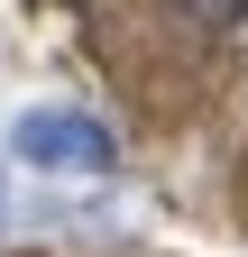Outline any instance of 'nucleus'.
<instances>
[{
  "label": "nucleus",
  "instance_id": "1",
  "mask_svg": "<svg viewBox=\"0 0 248 257\" xmlns=\"http://www.w3.org/2000/svg\"><path fill=\"white\" fill-rule=\"evenodd\" d=\"M10 156L37 166V175H110L119 166V138L92 110H74V101H37V110L10 119Z\"/></svg>",
  "mask_w": 248,
  "mask_h": 257
},
{
  "label": "nucleus",
  "instance_id": "2",
  "mask_svg": "<svg viewBox=\"0 0 248 257\" xmlns=\"http://www.w3.org/2000/svg\"><path fill=\"white\" fill-rule=\"evenodd\" d=\"M184 19H202V28H239L248 19V0H175Z\"/></svg>",
  "mask_w": 248,
  "mask_h": 257
}]
</instances>
